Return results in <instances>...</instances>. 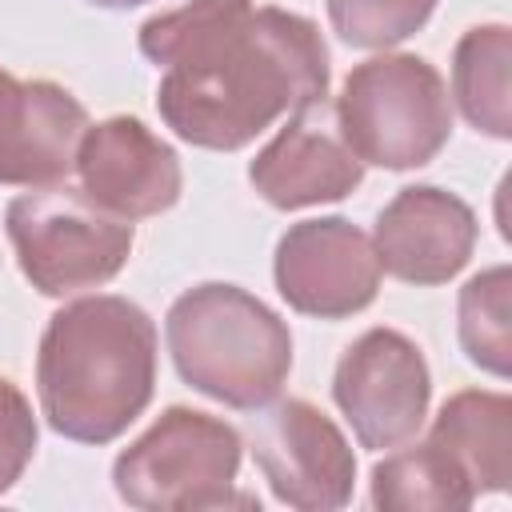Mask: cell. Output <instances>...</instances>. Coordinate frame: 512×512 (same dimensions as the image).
Returning a JSON list of instances; mask_svg holds the SVG:
<instances>
[{
    "label": "cell",
    "instance_id": "5",
    "mask_svg": "<svg viewBox=\"0 0 512 512\" xmlns=\"http://www.w3.org/2000/svg\"><path fill=\"white\" fill-rule=\"evenodd\" d=\"M240 468V432L196 408H168L112 464V484L140 512H200L256 504L232 492Z\"/></svg>",
    "mask_w": 512,
    "mask_h": 512
},
{
    "label": "cell",
    "instance_id": "6",
    "mask_svg": "<svg viewBox=\"0 0 512 512\" xmlns=\"http://www.w3.org/2000/svg\"><path fill=\"white\" fill-rule=\"evenodd\" d=\"M8 240L20 272L44 296H72L108 284L132 252V224L88 192L44 188L8 204Z\"/></svg>",
    "mask_w": 512,
    "mask_h": 512
},
{
    "label": "cell",
    "instance_id": "1",
    "mask_svg": "<svg viewBox=\"0 0 512 512\" xmlns=\"http://www.w3.org/2000/svg\"><path fill=\"white\" fill-rule=\"evenodd\" d=\"M324 92L328 48L316 24L284 8H252L168 64L156 108L180 140L232 152L256 140L280 112L324 100Z\"/></svg>",
    "mask_w": 512,
    "mask_h": 512
},
{
    "label": "cell",
    "instance_id": "8",
    "mask_svg": "<svg viewBox=\"0 0 512 512\" xmlns=\"http://www.w3.org/2000/svg\"><path fill=\"white\" fill-rule=\"evenodd\" d=\"M252 456L272 496L300 512H332L352 500L356 456L344 432L308 400H280L248 424Z\"/></svg>",
    "mask_w": 512,
    "mask_h": 512
},
{
    "label": "cell",
    "instance_id": "3",
    "mask_svg": "<svg viewBox=\"0 0 512 512\" xmlns=\"http://www.w3.org/2000/svg\"><path fill=\"white\" fill-rule=\"evenodd\" d=\"M164 336L184 384L228 408H264L292 372L288 324L236 284L188 288L168 308Z\"/></svg>",
    "mask_w": 512,
    "mask_h": 512
},
{
    "label": "cell",
    "instance_id": "9",
    "mask_svg": "<svg viewBox=\"0 0 512 512\" xmlns=\"http://www.w3.org/2000/svg\"><path fill=\"white\" fill-rule=\"evenodd\" d=\"M276 288L280 296L316 320H344L376 300L380 260L356 224L340 216L300 220L276 244Z\"/></svg>",
    "mask_w": 512,
    "mask_h": 512
},
{
    "label": "cell",
    "instance_id": "18",
    "mask_svg": "<svg viewBox=\"0 0 512 512\" xmlns=\"http://www.w3.org/2000/svg\"><path fill=\"white\" fill-rule=\"evenodd\" d=\"M252 12V0H192L176 12L152 16L140 28V52L152 64H176L180 56H188L192 48H200L204 40H212L216 32L232 28L236 20H244Z\"/></svg>",
    "mask_w": 512,
    "mask_h": 512
},
{
    "label": "cell",
    "instance_id": "4",
    "mask_svg": "<svg viewBox=\"0 0 512 512\" xmlns=\"http://www.w3.org/2000/svg\"><path fill=\"white\" fill-rule=\"evenodd\" d=\"M348 148L392 172L428 164L452 132V100L440 72L408 52L356 64L336 100Z\"/></svg>",
    "mask_w": 512,
    "mask_h": 512
},
{
    "label": "cell",
    "instance_id": "13",
    "mask_svg": "<svg viewBox=\"0 0 512 512\" xmlns=\"http://www.w3.org/2000/svg\"><path fill=\"white\" fill-rule=\"evenodd\" d=\"M84 104L52 80H8L0 92V184L48 188L76 168Z\"/></svg>",
    "mask_w": 512,
    "mask_h": 512
},
{
    "label": "cell",
    "instance_id": "22",
    "mask_svg": "<svg viewBox=\"0 0 512 512\" xmlns=\"http://www.w3.org/2000/svg\"><path fill=\"white\" fill-rule=\"evenodd\" d=\"M8 80H12V72H4V68H0V92H4V84H8Z\"/></svg>",
    "mask_w": 512,
    "mask_h": 512
},
{
    "label": "cell",
    "instance_id": "15",
    "mask_svg": "<svg viewBox=\"0 0 512 512\" xmlns=\"http://www.w3.org/2000/svg\"><path fill=\"white\" fill-rule=\"evenodd\" d=\"M508 68H512V32L504 24L468 28L452 52V96L460 112L476 132L496 140L512 136Z\"/></svg>",
    "mask_w": 512,
    "mask_h": 512
},
{
    "label": "cell",
    "instance_id": "16",
    "mask_svg": "<svg viewBox=\"0 0 512 512\" xmlns=\"http://www.w3.org/2000/svg\"><path fill=\"white\" fill-rule=\"evenodd\" d=\"M472 500V480L432 440L392 452L372 468V504L380 512H464Z\"/></svg>",
    "mask_w": 512,
    "mask_h": 512
},
{
    "label": "cell",
    "instance_id": "11",
    "mask_svg": "<svg viewBox=\"0 0 512 512\" xmlns=\"http://www.w3.org/2000/svg\"><path fill=\"white\" fill-rule=\"evenodd\" d=\"M76 172L84 192L124 220L172 208L184 184L176 152L136 116L92 124L76 148Z\"/></svg>",
    "mask_w": 512,
    "mask_h": 512
},
{
    "label": "cell",
    "instance_id": "21",
    "mask_svg": "<svg viewBox=\"0 0 512 512\" xmlns=\"http://www.w3.org/2000/svg\"><path fill=\"white\" fill-rule=\"evenodd\" d=\"M88 4H100V8H136V4H152V0H88Z\"/></svg>",
    "mask_w": 512,
    "mask_h": 512
},
{
    "label": "cell",
    "instance_id": "20",
    "mask_svg": "<svg viewBox=\"0 0 512 512\" xmlns=\"http://www.w3.org/2000/svg\"><path fill=\"white\" fill-rule=\"evenodd\" d=\"M36 452V416L24 392L0 376V496L20 480Z\"/></svg>",
    "mask_w": 512,
    "mask_h": 512
},
{
    "label": "cell",
    "instance_id": "7",
    "mask_svg": "<svg viewBox=\"0 0 512 512\" xmlns=\"http://www.w3.org/2000/svg\"><path fill=\"white\" fill-rule=\"evenodd\" d=\"M332 396L364 448H396L428 416L432 380L424 352L396 328H368L344 348Z\"/></svg>",
    "mask_w": 512,
    "mask_h": 512
},
{
    "label": "cell",
    "instance_id": "12",
    "mask_svg": "<svg viewBox=\"0 0 512 512\" xmlns=\"http://www.w3.org/2000/svg\"><path fill=\"white\" fill-rule=\"evenodd\" d=\"M376 260L404 284L432 288L452 280L476 248V212L432 184H416L392 196L376 220Z\"/></svg>",
    "mask_w": 512,
    "mask_h": 512
},
{
    "label": "cell",
    "instance_id": "14",
    "mask_svg": "<svg viewBox=\"0 0 512 512\" xmlns=\"http://www.w3.org/2000/svg\"><path fill=\"white\" fill-rule=\"evenodd\" d=\"M436 448H444L480 492H504L512 480V400L504 392H456L432 420Z\"/></svg>",
    "mask_w": 512,
    "mask_h": 512
},
{
    "label": "cell",
    "instance_id": "19",
    "mask_svg": "<svg viewBox=\"0 0 512 512\" xmlns=\"http://www.w3.org/2000/svg\"><path fill=\"white\" fill-rule=\"evenodd\" d=\"M432 8L436 0H328V20L352 48H388L408 40Z\"/></svg>",
    "mask_w": 512,
    "mask_h": 512
},
{
    "label": "cell",
    "instance_id": "10",
    "mask_svg": "<svg viewBox=\"0 0 512 512\" xmlns=\"http://www.w3.org/2000/svg\"><path fill=\"white\" fill-rule=\"evenodd\" d=\"M364 176V160L348 148L336 108L312 100L296 108V116L276 132L272 144L256 152L248 164L252 188L272 208H308L344 200Z\"/></svg>",
    "mask_w": 512,
    "mask_h": 512
},
{
    "label": "cell",
    "instance_id": "2",
    "mask_svg": "<svg viewBox=\"0 0 512 512\" xmlns=\"http://www.w3.org/2000/svg\"><path fill=\"white\" fill-rule=\"evenodd\" d=\"M156 328L124 296L60 308L40 340L36 388L52 432L80 444L116 440L152 400Z\"/></svg>",
    "mask_w": 512,
    "mask_h": 512
},
{
    "label": "cell",
    "instance_id": "17",
    "mask_svg": "<svg viewBox=\"0 0 512 512\" xmlns=\"http://www.w3.org/2000/svg\"><path fill=\"white\" fill-rule=\"evenodd\" d=\"M460 348L492 376L512 372V272L504 264L460 288Z\"/></svg>",
    "mask_w": 512,
    "mask_h": 512
}]
</instances>
